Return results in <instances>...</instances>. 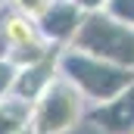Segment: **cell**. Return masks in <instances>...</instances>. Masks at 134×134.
Here are the masks:
<instances>
[{"label":"cell","mask_w":134,"mask_h":134,"mask_svg":"<svg viewBox=\"0 0 134 134\" xmlns=\"http://www.w3.org/2000/svg\"><path fill=\"white\" fill-rule=\"evenodd\" d=\"M56 66H59V75L84 97L87 106L109 103L112 97H119L125 87L134 84V69L115 66V63H109V59L81 53V50H72V47L59 50Z\"/></svg>","instance_id":"6da1fadb"},{"label":"cell","mask_w":134,"mask_h":134,"mask_svg":"<svg viewBox=\"0 0 134 134\" xmlns=\"http://www.w3.org/2000/svg\"><path fill=\"white\" fill-rule=\"evenodd\" d=\"M69 47L81 50V53H91V56H100V59H109L115 66L134 69V28L109 19L103 9L84 13L78 34Z\"/></svg>","instance_id":"7a4b0ae2"},{"label":"cell","mask_w":134,"mask_h":134,"mask_svg":"<svg viewBox=\"0 0 134 134\" xmlns=\"http://www.w3.org/2000/svg\"><path fill=\"white\" fill-rule=\"evenodd\" d=\"M87 115L84 97L69 84L63 75H56L44 94L31 103V131L34 134H69L75 131Z\"/></svg>","instance_id":"3957f363"},{"label":"cell","mask_w":134,"mask_h":134,"mask_svg":"<svg viewBox=\"0 0 134 134\" xmlns=\"http://www.w3.org/2000/svg\"><path fill=\"white\" fill-rule=\"evenodd\" d=\"M81 19H84V13H81L72 0H53V3L47 6V13L37 19V31H41V37H44L50 47L66 50L69 44L75 41V34H78Z\"/></svg>","instance_id":"277c9868"},{"label":"cell","mask_w":134,"mask_h":134,"mask_svg":"<svg viewBox=\"0 0 134 134\" xmlns=\"http://www.w3.org/2000/svg\"><path fill=\"white\" fill-rule=\"evenodd\" d=\"M100 134H134V84L125 87L119 97L100 106H87L84 115Z\"/></svg>","instance_id":"5b68a950"},{"label":"cell","mask_w":134,"mask_h":134,"mask_svg":"<svg viewBox=\"0 0 134 134\" xmlns=\"http://www.w3.org/2000/svg\"><path fill=\"white\" fill-rule=\"evenodd\" d=\"M56 59H59V53H53V56H47V59H37V63H28V66H16L9 94L19 97V100H25V103H34L44 94V87L59 75Z\"/></svg>","instance_id":"8992f818"},{"label":"cell","mask_w":134,"mask_h":134,"mask_svg":"<svg viewBox=\"0 0 134 134\" xmlns=\"http://www.w3.org/2000/svg\"><path fill=\"white\" fill-rule=\"evenodd\" d=\"M34 41H41L37 22L28 19V16H22V13H16V9H9L3 3L0 6V56L6 59L9 53H16L19 47L34 44Z\"/></svg>","instance_id":"52a82bcc"},{"label":"cell","mask_w":134,"mask_h":134,"mask_svg":"<svg viewBox=\"0 0 134 134\" xmlns=\"http://www.w3.org/2000/svg\"><path fill=\"white\" fill-rule=\"evenodd\" d=\"M28 122H31V103L19 100L13 94L0 100V134H16L28 128Z\"/></svg>","instance_id":"ba28073f"},{"label":"cell","mask_w":134,"mask_h":134,"mask_svg":"<svg viewBox=\"0 0 134 134\" xmlns=\"http://www.w3.org/2000/svg\"><path fill=\"white\" fill-rule=\"evenodd\" d=\"M103 13L122 25H131L134 28V0H106L103 3Z\"/></svg>","instance_id":"9c48e42d"},{"label":"cell","mask_w":134,"mask_h":134,"mask_svg":"<svg viewBox=\"0 0 134 134\" xmlns=\"http://www.w3.org/2000/svg\"><path fill=\"white\" fill-rule=\"evenodd\" d=\"M53 0H6V6L9 9H16V13H22V16H28V19H41L44 13H47V6H50Z\"/></svg>","instance_id":"30bf717a"},{"label":"cell","mask_w":134,"mask_h":134,"mask_svg":"<svg viewBox=\"0 0 134 134\" xmlns=\"http://www.w3.org/2000/svg\"><path fill=\"white\" fill-rule=\"evenodd\" d=\"M13 75H16V66H13L9 59L0 56V100L9 94V87H13Z\"/></svg>","instance_id":"8fae6325"},{"label":"cell","mask_w":134,"mask_h":134,"mask_svg":"<svg viewBox=\"0 0 134 134\" xmlns=\"http://www.w3.org/2000/svg\"><path fill=\"white\" fill-rule=\"evenodd\" d=\"M72 3H75L81 13H97V9H103L106 0H72Z\"/></svg>","instance_id":"7c38bea8"},{"label":"cell","mask_w":134,"mask_h":134,"mask_svg":"<svg viewBox=\"0 0 134 134\" xmlns=\"http://www.w3.org/2000/svg\"><path fill=\"white\" fill-rule=\"evenodd\" d=\"M16 134H34V131H31V125H28V128H22V131H16Z\"/></svg>","instance_id":"4fadbf2b"},{"label":"cell","mask_w":134,"mask_h":134,"mask_svg":"<svg viewBox=\"0 0 134 134\" xmlns=\"http://www.w3.org/2000/svg\"><path fill=\"white\" fill-rule=\"evenodd\" d=\"M3 3H6V0H0V6H3Z\"/></svg>","instance_id":"5bb4252c"}]
</instances>
